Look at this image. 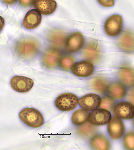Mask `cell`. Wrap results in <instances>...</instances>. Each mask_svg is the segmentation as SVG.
I'll list each match as a JSON object with an SVG mask.
<instances>
[{
    "instance_id": "1",
    "label": "cell",
    "mask_w": 134,
    "mask_h": 150,
    "mask_svg": "<svg viewBox=\"0 0 134 150\" xmlns=\"http://www.w3.org/2000/svg\"><path fill=\"white\" fill-rule=\"evenodd\" d=\"M19 117L25 124L34 128H39L44 123L43 116L39 110L33 108H26L20 112Z\"/></svg>"
},
{
    "instance_id": "2",
    "label": "cell",
    "mask_w": 134,
    "mask_h": 150,
    "mask_svg": "<svg viewBox=\"0 0 134 150\" xmlns=\"http://www.w3.org/2000/svg\"><path fill=\"white\" fill-rule=\"evenodd\" d=\"M39 45L36 40L32 39L20 41L16 47V51L20 56L29 59L34 56L38 52Z\"/></svg>"
},
{
    "instance_id": "3",
    "label": "cell",
    "mask_w": 134,
    "mask_h": 150,
    "mask_svg": "<svg viewBox=\"0 0 134 150\" xmlns=\"http://www.w3.org/2000/svg\"><path fill=\"white\" fill-rule=\"evenodd\" d=\"M78 101V98L74 94L64 93L57 97L55 101V105L61 111H69L76 108Z\"/></svg>"
},
{
    "instance_id": "4",
    "label": "cell",
    "mask_w": 134,
    "mask_h": 150,
    "mask_svg": "<svg viewBox=\"0 0 134 150\" xmlns=\"http://www.w3.org/2000/svg\"><path fill=\"white\" fill-rule=\"evenodd\" d=\"M123 25L122 16L118 15H112L109 17L104 24V30L106 34L110 37H115L121 31Z\"/></svg>"
},
{
    "instance_id": "5",
    "label": "cell",
    "mask_w": 134,
    "mask_h": 150,
    "mask_svg": "<svg viewBox=\"0 0 134 150\" xmlns=\"http://www.w3.org/2000/svg\"><path fill=\"white\" fill-rule=\"evenodd\" d=\"M11 86L14 91L20 93H26L32 88L34 82L32 79L24 76H16L12 78Z\"/></svg>"
},
{
    "instance_id": "6",
    "label": "cell",
    "mask_w": 134,
    "mask_h": 150,
    "mask_svg": "<svg viewBox=\"0 0 134 150\" xmlns=\"http://www.w3.org/2000/svg\"><path fill=\"white\" fill-rule=\"evenodd\" d=\"M113 112L115 117L120 119H130L134 117V105L127 102H121L114 107Z\"/></svg>"
},
{
    "instance_id": "7",
    "label": "cell",
    "mask_w": 134,
    "mask_h": 150,
    "mask_svg": "<svg viewBox=\"0 0 134 150\" xmlns=\"http://www.w3.org/2000/svg\"><path fill=\"white\" fill-rule=\"evenodd\" d=\"M111 114L106 109H100L92 111L89 115V121L92 125L96 126L106 125L110 121Z\"/></svg>"
},
{
    "instance_id": "8",
    "label": "cell",
    "mask_w": 134,
    "mask_h": 150,
    "mask_svg": "<svg viewBox=\"0 0 134 150\" xmlns=\"http://www.w3.org/2000/svg\"><path fill=\"white\" fill-rule=\"evenodd\" d=\"M108 131L112 139H118L121 138L124 134L125 125L120 118L113 117L108 125Z\"/></svg>"
},
{
    "instance_id": "9",
    "label": "cell",
    "mask_w": 134,
    "mask_h": 150,
    "mask_svg": "<svg viewBox=\"0 0 134 150\" xmlns=\"http://www.w3.org/2000/svg\"><path fill=\"white\" fill-rule=\"evenodd\" d=\"M84 42L83 35L79 32H76L67 39L65 45L66 50L69 52H77L83 47Z\"/></svg>"
},
{
    "instance_id": "10",
    "label": "cell",
    "mask_w": 134,
    "mask_h": 150,
    "mask_svg": "<svg viewBox=\"0 0 134 150\" xmlns=\"http://www.w3.org/2000/svg\"><path fill=\"white\" fill-rule=\"evenodd\" d=\"M101 97L95 94H88L84 95L79 100V105L81 108L87 111H91L99 107Z\"/></svg>"
},
{
    "instance_id": "11",
    "label": "cell",
    "mask_w": 134,
    "mask_h": 150,
    "mask_svg": "<svg viewBox=\"0 0 134 150\" xmlns=\"http://www.w3.org/2000/svg\"><path fill=\"white\" fill-rule=\"evenodd\" d=\"M94 69L93 64L88 61L77 62L72 67L73 74L80 77H86L91 76L94 72Z\"/></svg>"
},
{
    "instance_id": "12",
    "label": "cell",
    "mask_w": 134,
    "mask_h": 150,
    "mask_svg": "<svg viewBox=\"0 0 134 150\" xmlns=\"http://www.w3.org/2000/svg\"><path fill=\"white\" fill-rule=\"evenodd\" d=\"M41 14L37 10L29 11L24 17L23 22L24 27L27 29H33L37 28L41 23Z\"/></svg>"
},
{
    "instance_id": "13",
    "label": "cell",
    "mask_w": 134,
    "mask_h": 150,
    "mask_svg": "<svg viewBox=\"0 0 134 150\" xmlns=\"http://www.w3.org/2000/svg\"><path fill=\"white\" fill-rule=\"evenodd\" d=\"M35 8L42 15H48L53 13L57 8V3L54 0H35Z\"/></svg>"
},
{
    "instance_id": "14",
    "label": "cell",
    "mask_w": 134,
    "mask_h": 150,
    "mask_svg": "<svg viewBox=\"0 0 134 150\" xmlns=\"http://www.w3.org/2000/svg\"><path fill=\"white\" fill-rule=\"evenodd\" d=\"M83 57L91 62H96L101 57L99 47L96 42L92 41L88 44L83 51Z\"/></svg>"
},
{
    "instance_id": "15",
    "label": "cell",
    "mask_w": 134,
    "mask_h": 150,
    "mask_svg": "<svg viewBox=\"0 0 134 150\" xmlns=\"http://www.w3.org/2000/svg\"><path fill=\"white\" fill-rule=\"evenodd\" d=\"M118 45L125 52H133L134 51V35L130 32H125L120 37Z\"/></svg>"
},
{
    "instance_id": "16",
    "label": "cell",
    "mask_w": 134,
    "mask_h": 150,
    "mask_svg": "<svg viewBox=\"0 0 134 150\" xmlns=\"http://www.w3.org/2000/svg\"><path fill=\"white\" fill-rule=\"evenodd\" d=\"M60 52L55 49H51L45 54L43 59V62L45 67L48 68L56 67L59 63L60 59Z\"/></svg>"
},
{
    "instance_id": "17",
    "label": "cell",
    "mask_w": 134,
    "mask_h": 150,
    "mask_svg": "<svg viewBox=\"0 0 134 150\" xmlns=\"http://www.w3.org/2000/svg\"><path fill=\"white\" fill-rule=\"evenodd\" d=\"M67 35L60 30H54L49 33V39L51 43L58 48L63 47L65 46L67 40Z\"/></svg>"
},
{
    "instance_id": "18",
    "label": "cell",
    "mask_w": 134,
    "mask_h": 150,
    "mask_svg": "<svg viewBox=\"0 0 134 150\" xmlns=\"http://www.w3.org/2000/svg\"><path fill=\"white\" fill-rule=\"evenodd\" d=\"M91 147L95 150H107L110 147L109 141L103 135L98 134L93 137L91 141Z\"/></svg>"
},
{
    "instance_id": "19",
    "label": "cell",
    "mask_w": 134,
    "mask_h": 150,
    "mask_svg": "<svg viewBox=\"0 0 134 150\" xmlns=\"http://www.w3.org/2000/svg\"><path fill=\"white\" fill-rule=\"evenodd\" d=\"M119 76L121 81L127 86H134V70L125 67L120 70Z\"/></svg>"
},
{
    "instance_id": "20",
    "label": "cell",
    "mask_w": 134,
    "mask_h": 150,
    "mask_svg": "<svg viewBox=\"0 0 134 150\" xmlns=\"http://www.w3.org/2000/svg\"><path fill=\"white\" fill-rule=\"evenodd\" d=\"M109 95L115 99H120L123 98L126 95V88L122 84L119 83H114L109 86Z\"/></svg>"
},
{
    "instance_id": "21",
    "label": "cell",
    "mask_w": 134,
    "mask_h": 150,
    "mask_svg": "<svg viewBox=\"0 0 134 150\" xmlns=\"http://www.w3.org/2000/svg\"><path fill=\"white\" fill-rule=\"evenodd\" d=\"M89 112L83 109H80L73 112L71 120L73 125H81L87 121Z\"/></svg>"
},
{
    "instance_id": "22",
    "label": "cell",
    "mask_w": 134,
    "mask_h": 150,
    "mask_svg": "<svg viewBox=\"0 0 134 150\" xmlns=\"http://www.w3.org/2000/svg\"><path fill=\"white\" fill-rule=\"evenodd\" d=\"M93 88L99 93H103L108 88V83L103 77H97L93 79L92 83Z\"/></svg>"
},
{
    "instance_id": "23",
    "label": "cell",
    "mask_w": 134,
    "mask_h": 150,
    "mask_svg": "<svg viewBox=\"0 0 134 150\" xmlns=\"http://www.w3.org/2000/svg\"><path fill=\"white\" fill-rule=\"evenodd\" d=\"M123 142L125 148L134 150V132H129L125 134Z\"/></svg>"
},
{
    "instance_id": "24",
    "label": "cell",
    "mask_w": 134,
    "mask_h": 150,
    "mask_svg": "<svg viewBox=\"0 0 134 150\" xmlns=\"http://www.w3.org/2000/svg\"><path fill=\"white\" fill-rule=\"evenodd\" d=\"M95 127L91 122L87 121L79 129V132L83 135L91 136L95 132Z\"/></svg>"
},
{
    "instance_id": "25",
    "label": "cell",
    "mask_w": 134,
    "mask_h": 150,
    "mask_svg": "<svg viewBox=\"0 0 134 150\" xmlns=\"http://www.w3.org/2000/svg\"><path fill=\"white\" fill-rule=\"evenodd\" d=\"M75 62L74 58L70 56H66L60 60V66L61 68L66 71H68L72 68Z\"/></svg>"
},
{
    "instance_id": "26",
    "label": "cell",
    "mask_w": 134,
    "mask_h": 150,
    "mask_svg": "<svg viewBox=\"0 0 134 150\" xmlns=\"http://www.w3.org/2000/svg\"><path fill=\"white\" fill-rule=\"evenodd\" d=\"M113 104L114 101L113 100L109 97H105L102 98L101 100L99 107L101 109L109 110L111 109Z\"/></svg>"
},
{
    "instance_id": "27",
    "label": "cell",
    "mask_w": 134,
    "mask_h": 150,
    "mask_svg": "<svg viewBox=\"0 0 134 150\" xmlns=\"http://www.w3.org/2000/svg\"><path fill=\"white\" fill-rule=\"evenodd\" d=\"M98 1L101 5L104 7H111L115 4V0H98Z\"/></svg>"
},
{
    "instance_id": "28",
    "label": "cell",
    "mask_w": 134,
    "mask_h": 150,
    "mask_svg": "<svg viewBox=\"0 0 134 150\" xmlns=\"http://www.w3.org/2000/svg\"><path fill=\"white\" fill-rule=\"evenodd\" d=\"M21 5L24 6H30L32 4L34 0H18Z\"/></svg>"
},
{
    "instance_id": "29",
    "label": "cell",
    "mask_w": 134,
    "mask_h": 150,
    "mask_svg": "<svg viewBox=\"0 0 134 150\" xmlns=\"http://www.w3.org/2000/svg\"><path fill=\"white\" fill-rule=\"evenodd\" d=\"M128 100L134 105V88L130 91L128 95Z\"/></svg>"
},
{
    "instance_id": "30",
    "label": "cell",
    "mask_w": 134,
    "mask_h": 150,
    "mask_svg": "<svg viewBox=\"0 0 134 150\" xmlns=\"http://www.w3.org/2000/svg\"><path fill=\"white\" fill-rule=\"evenodd\" d=\"M4 25H5V21L4 18L1 16H0V31L3 29Z\"/></svg>"
},
{
    "instance_id": "31",
    "label": "cell",
    "mask_w": 134,
    "mask_h": 150,
    "mask_svg": "<svg viewBox=\"0 0 134 150\" xmlns=\"http://www.w3.org/2000/svg\"><path fill=\"white\" fill-rule=\"evenodd\" d=\"M3 3L7 5H11L16 2V0H2Z\"/></svg>"
},
{
    "instance_id": "32",
    "label": "cell",
    "mask_w": 134,
    "mask_h": 150,
    "mask_svg": "<svg viewBox=\"0 0 134 150\" xmlns=\"http://www.w3.org/2000/svg\"><path fill=\"white\" fill-rule=\"evenodd\" d=\"M133 123L134 125V119H133Z\"/></svg>"
}]
</instances>
